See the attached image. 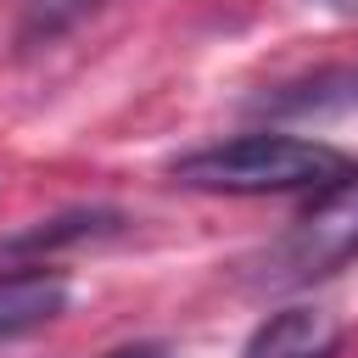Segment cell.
Returning <instances> with one entry per match:
<instances>
[{"mask_svg":"<svg viewBox=\"0 0 358 358\" xmlns=\"http://www.w3.org/2000/svg\"><path fill=\"white\" fill-rule=\"evenodd\" d=\"M168 173L185 190H213V196H291V190H330L341 179H358V157L324 140L257 129V134L196 145Z\"/></svg>","mask_w":358,"mask_h":358,"instance_id":"1","label":"cell"},{"mask_svg":"<svg viewBox=\"0 0 358 358\" xmlns=\"http://www.w3.org/2000/svg\"><path fill=\"white\" fill-rule=\"evenodd\" d=\"M352 257H358V179H341V185L319 190V201L302 218H291L285 235L246 263V285H257V291L313 285V280L347 268Z\"/></svg>","mask_w":358,"mask_h":358,"instance_id":"2","label":"cell"},{"mask_svg":"<svg viewBox=\"0 0 358 358\" xmlns=\"http://www.w3.org/2000/svg\"><path fill=\"white\" fill-rule=\"evenodd\" d=\"M67 302H73V285H67L62 268H45V263L6 268L0 274V341L45 330L50 319L67 313Z\"/></svg>","mask_w":358,"mask_h":358,"instance_id":"3","label":"cell"},{"mask_svg":"<svg viewBox=\"0 0 358 358\" xmlns=\"http://www.w3.org/2000/svg\"><path fill=\"white\" fill-rule=\"evenodd\" d=\"M341 347V319L330 308L313 302H291L280 313H268L252 336L241 358H336Z\"/></svg>","mask_w":358,"mask_h":358,"instance_id":"4","label":"cell"},{"mask_svg":"<svg viewBox=\"0 0 358 358\" xmlns=\"http://www.w3.org/2000/svg\"><path fill=\"white\" fill-rule=\"evenodd\" d=\"M123 229V213L117 207H67L56 218H39L17 235L0 241L6 257H39V252H62V246H84V241H101V235H117Z\"/></svg>","mask_w":358,"mask_h":358,"instance_id":"5","label":"cell"},{"mask_svg":"<svg viewBox=\"0 0 358 358\" xmlns=\"http://www.w3.org/2000/svg\"><path fill=\"white\" fill-rule=\"evenodd\" d=\"M101 0H22V17H17V39L22 45H45V39H62L67 28H78Z\"/></svg>","mask_w":358,"mask_h":358,"instance_id":"6","label":"cell"},{"mask_svg":"<svg viewBox=\"0 0 358 358\" xmlns=\"http://www.w3.org/2000/svg\"><path fill=\"white\" fill-rule=\"evenodd\" d=\"M106 358H168V352L151 347V341H140V347H117V352H106Z\"/></svg>","mask_w":358,"mask_h":358,"instance_id":"7","label":"cell"},{"mask_svg":"<svg viewBox=\"0 0 358 358\" xmlns=\"http://www.w3.org/2000/svg\"><path fill=\"white\" fill-rule=\"evenodd\" d=\"M319 6H330V11H347V17L358 11V0H319Z\"/></svg>","mask_w":358,"mask_h":358,"instance_id":"8","label":"cell"}]
</instances>
